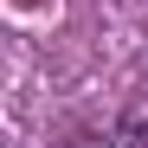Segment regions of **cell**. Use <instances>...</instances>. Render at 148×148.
Instances as JSON below:
<instances>
[]
</instances>
